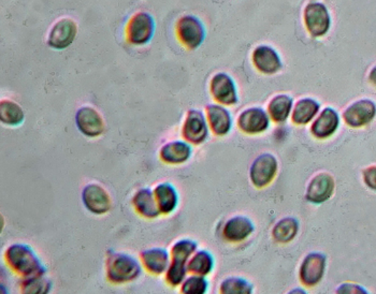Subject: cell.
<instances>
[{
  "instance_id": "1",
  "label": "cell",
  "mask_w": 376,
  "mask_h": 294,
  "mask_svg": "<svg viewBox=\"0 0 376 294\" xmlns=\"http://www.w3.org/2000/svg\"><path fill=\"white\" fill-rule=\"evenodd\" d=\"M5 260L9 267L21 276L29 277L45 275L47 269L39 258L27 245L15 244L8 248Z\"/></svg>"
},
{
  "instance_id": "2",
  "label": "cell",
  "mask_w": 376,
  "mask_h": 294,
  "mask_svg": "<svg viewBox=\"0 0 376 294\" xmlns=\"http://www.w3.org/2000/svg\"><path fill=\"white\" fill-rule=\"evenodd\" d=\"M108 280L114 284L130 282L139 276L141 267L135 258L109 252L107 260Z\"/></svg>"
},
{
  "instance_id": "3",
  "label": "cell",
  "mask_w": 376,
  "mask_h": 294,
  "mask_svg": "<svg viewBox=\"0 0 376 294\" xmlns=\"http://www.w3.org/2000/svg\"><path fill=\"white\" fill-rule=\"evenodd\" d=\"M196 248H197V243L192 240H181L175 243V246L172 247V262L166 276L168 284L175 287L177 284H182L187 272V260L192 256Z\"/></svg>"
},
{
  "instance_id": "4",
  "label": "cell",
  "mask_w": 376,
  "mask_h": 294,
  "mask_svg": "<svg viewBox=\"0 0 376 294\" xmlns=\"http://www.w3.org/2000/svg\"><path fill=\"white\" fill-rule=\"evenodd\" d=\"M277 158L271 154H262L252 163L249 176L253 185L256 188H264L269 185L277 175Z\"/></svg>"
},
{
  "instance_id": "5",
  "label": "cell",
  "mask_w": 376,
  "mask_h": 294,
  "mask_svg": "<svg viewBox=\"0 0 376 294\" xmlns=\"http://www.w3.org/2000/svg\"><path fill=\"white\" fill-rule=\"evenodd\" d=\"M177 37L190 50L197 49L205 39V28L198 19L187 15L177 22Z\"/></svg>"
},
{
  "instance_id": "6",
  "label": "cell",
  "mask_w": 376,
  "mask_h": 294,
  "mask_svg": "<svg viewBox=\"0 0 376 294\" xmlns=\"http://www.w3.org/2000/svg\"><path fill=\"white\" fill-rule=\"evenodd\" d=\"M304 22L313 37H323L330 28V16L323 3H311L304 10Z\"/></svg>"
},
{
  "instance_id": "7",
  "label": "cell",
  "mask_w": 376,
  "mask_h": 294,
  "mask_svg": "<svg viewBox=\"0 0 376 294\" xmlns=\"http://www.w3.org/2000/svg\"><path fill=\"white\" fill-rule=\"evenodd\" d=\"M127 40L132 45H145L150 41L154 32V22L152 16L145 12L134 15L128 22Z\"/></svg>"
},
{
  "instance_id": "8",
  "label": "cell",
  "mask_w": 376,
  "mask_h": 294,
  "mask_svg": "<svg viewBox=\"0 0 376 294\" xmlns=\"http://www.w3.org/2000/svg\"><path fill=\"white\" fill-rule=\"evenodd\" d=\"M326 256L319 252H312L304 258L300 267V280L308 287L318 284L326 271Z\"/></svg>"
},
{
  "instance_id": "9",
  "label": "cell",
  "mask_w": 376,
  "mask_h": 294,
  "mask_svg": "<svg viewBox=\"0 0 376 294\" xmlns=\"http://www.w3.org/2000/svg\"><path fill=\"white\" fill-rule=\"evenodd\" d=\"M375 115V103L368 99L354 102L343 113L344 121L353 128L366 126L373 121Z\"/></svg>"
},
{
  "instance_id": "10",
  "label": "cell",
  "mask_w": 376,
  "mask_h": 294,
  "mask_svg": "<svg viewBox=\"0 0 376 294\" xmlns=\"http://www.w3.org/2000/svg\"><path fill=\"white\" fill-rule=\"evenodd\" d=\"M334 191V180L326 172L317 174L308 186L305 198L314 204H322L330 199Z\"/></svg>"
},
{
  "instance_id": "11",
  "label": "cell",
  "mask_w": 376,
  "mask_h": 294,
  "mask_svg": "<svg viewBox=\"0 0 376 294\" xmlns=\"http://www.w3.org/2000/svg\"><path fill=\"white\" fill-rule=\"evenodd\" d=\"M238 125L245 134H262L269 128L270 119L267 112L260 108H251L242 112L238 119Z\"/></svg>"
},
{
  "instance_id": "12",
  "label": "cell",
  "mask_w": 376,
  "mask_h": 294,
  "mask_svg": "<svg viewBox=\"0 0 376 294\" xmlns=\"http://www.w3.org/2000/svg\"><path fill=\"white\" fill-rule=\"evenodd\" d=\"M77 35V24L70 19H62L58 21L49 35L48 43L56 50H62L69 47Z\"/></svg>"
},
{
  "instance_id": "13",
  "label": "cell",
  "mask_w": 376,
  "mask_h": 294,
  "mask_svg": "<svg viewBox=\"0 0 376 294\" xmlns=\"http://www.w3.org/2000/svg\"><path fill=\"white\" fill-rule=\"evenodd\" d=\"M211 93L218 103L232 106L238 102L237 89L234 82L226 73H217L211 81Z\"/></svg>"
},
{
  "instance_id": "14",
  "label": "cell",
  "mask_w": 376,
  "mask_h": 294,
  "mask_svg": "<svg viewBox=\"0 0 376 294\" xmlns=\"http://www.w3.org/2000/svg\"><path fill=\"white\" fill-rule=\"evenodd\" d=\"M82 199L86 208L97 215L107 213L111 208L109 195L97 184H90L86 186L83 189Z\"/></svg>"
},
{
  "instance_id": "15",
  "label": "cell",
  "mask_w": 376,
  "mask_h": 294,
  "mask_svg": "<svg viewBox=\"0 0 376 294\" xmlns=\"http://www.w3.org/2000/svg\"><path fill=\"white\" fill-rule=\"evenodd\" d=\"M183 136L192 144H200L205 141L208 136V126L202 112L197 110H190L188 112L183 126Z\"/></svg>"
},
{
  "instance_id": "16",
  "label": "cell",
  "mask_w": 376,
  "mask_h": 294,
  "mask_svg": "<svg viewBox=\"0 0 376 294\" xmlns=\"http://www.w3.org/2000/svg\"><path fill=\"white\" fill-rule=\"evenodd\" d=\"M75 121H77L79 130L85 136H90V138L103 134V128H105L103 119L100 117L99 113L95 109L90 107L81 108L77 111Z\"/></svg>"
},
{
  "instance_id": "17",
  "label": "cell",
  "mask_w": 376,
  "mask_h": 294,
  "mask_svg": "<svg viewBox=\"0 0 376 294\" xmlns=\"http://www.w3.org/2000/svg\"><path fill=\"white\" fill-rule=\"evenodd\" d=\"M253 62L255 67L264 75L277 73L281 68L279 54L267 45H260L253 53Z\"/></svg>"
},
{
  "instance_id": "18",
  "label": "cell",
  "mask_w": 376,
  "mask_h": 294,
  "mask_svg": "<svg viewBox=\"0 0 376 294\" xmlns=\"http://www.w3.org/2000/svg\"><path fill=\"white\" fill-rule=\"evenodd\" d=\"M339 125V114L332 108H326L312 124L311 132L316 138H327L336 132Z\"/></svg>"
},
{
  "instance_id": "19",
  "label": "cell",
  "mask_w": 376,
  "mask_h": 294,
  "mask_svg": "<svg viewBox=\"0 0 376 294\" xmlns=\"http://www.w3.org/2000/svg\"><path fill=\"white\" fill-rule=\"evenodd\" d=\"M254 232V225L249 218L237 216L225 223L223 235L229 242H242Z\"/></svg>"
},
{
  "instance_id": "20",
  "label": "cell",
  "mask_w": 376,
  "mask_h": 294,
  "mask_svg": "<svg viewBox=\"0 0 376 294\" xmlns=\"http://www.w3.org/2000/svg\"><path fill=\"white\" fill-rule=\"evenodd\" d=\"M208 119L210 126L216 136H225L231 129V117L229 112L217 104H211L207 107Z\"/></svg>"
},
{
  "instance_id": "21",
  "label": "cell",
  "mask_w": 376,
  "mask_h": 294,
  "mask_svg": "<svg viewBox=\"0 0 376 294\" xmlns=\"http://www.w3.org/2000/svg\"><path fill=\"white\" fill-rule=\"evenodd\" d=\"M143 265L149 272L160 275L169 267V255L162 248H153L141 252Z\"/></svg>"
},
{
  "instance_id": "22",
  "label": "cell",
  "mask_w": 376,
  "mask_h": 294,
  "mask_svg": "<svg viewBox=\"0 0 376 294\" xmlns=\"http://www.w3.org/2000/svg\"><path fill=\"white\" fill-rule=\"evenodd\" d=\"M192 155V147L182 141H175L166 144L160 151V158L164 162L177 164L190 159Z\"/></svg>"
},
{
  "instance_id": "23",
  "label": "cell",
  "mask_w": 376,
  "mask_h": 294,
  "mask_svg": "<svg viewBox=\"0 0 376 294\" xmlns=\"http://www.w3.org/2000/svg\"><path fill=\"white\" fill-rule=\"evenodd\" d=\"M134 204L138 213L147 218L158 217L160 214V208L155 199L154 193L149 188L141 189L136 193Z\"/></svg>"
},
{
  "instance_id": "24",
  "label": "cell",
  "mask_w": 376,
  "mask_h": 294,
  "mask_svg": "<svg viewBox=\"0 0 376 294\" xmlns=\"http://www.w3.org/2000/svg\"><path fill=\"white\" fill-rule=\"evenodd\" d=\"M155 199L158 202L160 213L169 214L175 210L179 202L177 191L170 184H160L154 191Z\"/></svg>"
},
{
  "instance_id": "25",
  "label": "cell",
  "mask_w": 376,
  "mask_h": 294,
  "mask_svg": "<svg viewBox=\"0 0 376 294\" xmlns=\"http://www.w3.org/2000/svg\"><path fill=\"white\" fill-rule=\"evenodd\" d=\"M319 108L321 106L315 100L310 99V98L299 100L297 102L294 111H292V121L296 125L309 124L310 121L314 119L315 115L318 113Z\"/></svg>"
},
{
  "instance_id": "26",
  "label": "cell",
  "mask_w": 376,
  "mask_h": 294,
  "mask_svg": "<svg viewBox=\"0 0 376 294\" xmlns=\"http://www.w3.org/2000/svg\"><path fill=\"white\" fill-rule=\"evenodd\" d=\"M292 99L287 95H279L270 101L268 112L275 123H283L292 112Z\"/></svg>"
},
{
  "instance_id": "27",
  "label": "cell",
  "mask_w": 376,
  "mask_h": 294,
  "mask_svg": "<svg viewBox=\"0 0 376 294\" xmlns=\"http://www.w3.org/2000/svg\"><path fill=\"white\" fill-rule=\"evenodd\" d=\"M299 230V223L294 218H284L274 225L272 236L277 243H289L294 240Z\"/></svg>"
},
{
  "instance_id": "28",
  "label": "cell",
  "mask_w": 376,
  "mask_h": 294,
  "mask_svg": "<svg viewBox=\"0 0 376 294\" xmlns=\"http://www.w3.org/2000/svg\"><path fill=\"white\" fill-rule=\"evenodd\" d=\"M213 267H214V260L211 254L205 250H201L190 260L187 265V271L195 275L205 276L212 271Z\"/></svg>"
},
{
  "instance_id": "29",
  "label": "cell",
  "mask_w": 376,
  "mask_h": 294,
  "mask_svg": "<svg viewBox=\"0 0 376 294\" xmlns=\"http://www.w3.org/2000/svg\"><path fill=\"white\" fill-rule=\"evenodd\" d=\"M0 119L3 124L16 126L24 121V112L15 102L3 100L0 104Z\"/></svg>"
},
{
  "instance_id": "30",
  "label": "cell",
  "mask_w": 376,
  "mask_h": 294,
  "mask_svg": "<svg viewBox=\"0 0 376 294\" xmlns=\"http://www.w3.org/2000/svg\"><path fill=\"white\" fill-rule=\"evenodd\" d=\"M253 292V286L251 282L243 278L231 277L227 278L221 284V293L224 294H249Z\"/></svg>"
},
{
  "instance_id": "31",
  "label": "cell",
  "mask_w": 376,
  "mask_h": 294,
  "mask_svg": "<svg viewBox=\"0 0 376 294\" xmlns=\"http://www.w3.org/2000/svg\"><path fill=\"white\" fill-rule=\"evenodd\" d=\"M50 289L51 282L43 275L29 277L22 286L24 293H48Z\"/></svg>"
},
{
  "instance_id": "32",
  "label": "cell",
  "mask_w": 376,
  "mask_h": 294,
  "mask_svg": "<svg viewBox=\"0 0 376 294\" xmlns=\"http://www.w3.org/2000/svg\"><path fill=\"white\" fill-rule=\"evenodd\" d=\"M208 282L205 276L194 275L187 278L183 284L181 291L185 294H203L207 292Z\"/></svg>"
},
{
  "instance_id": "33",
  "label": "cell",
  "mask_w": 376,
  "mask_h": 294,
  "mask_svg": "<svg viewBox=\"0 0 376 294\" xmlns=\"http://www.w3.org/2000/svg\"><path fill=\"white\" fill-rule=\"evenodd\" d=\"M364 183L370 189L376 191V166L369 167L364 170Z\"/></svg>"
},
{
  "instance_id": "34",
  "label": "cell",
  "mask_w": 376,
  "mask_h": 294,
  "mask_svg": "<svg viewBox=\"0 0 376 294\" xmlns=\"http://www.w3.org/2000/svg\"><path fill=\"white\" fill-rule=\"evenodd\" d=\"M336 293H366V290L354 284H344L336 289Z\"/></svg>"
},
{
  "instance_id": "35",
  "label": "cell",
  "mask_w": 376,
  "mask_h": 294,
  "mask_svg": "<svg viewBox=\"0 0 376 294\" xmlns=\"http://www.w3.org/2000/svg\"><path fill=\"white\" fill-rule=\"evenodd\" d=\"M369 79L376 86V66L371 70V72H370Z\"/></svg>"
}]
</instances>
